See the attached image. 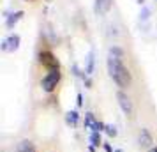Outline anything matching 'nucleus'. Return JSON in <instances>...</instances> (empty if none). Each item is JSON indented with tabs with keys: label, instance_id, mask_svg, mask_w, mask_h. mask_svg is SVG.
Here are the masks:
<instances>
[{
	"label": "nucleus",
	"instance_id": "f257e3e1",
	"mask_svg": "<svg viewBox=\"0 0 157 152\" xmlns=\"http://www.w3.org/2000/svg\"><path fill=\"white\" fill-rule=\"evenodd\" d=\"M108 72H109V76L113 78V81L120 88H125L131 85V72H129V69L125 65L122 64V58L109 55V58H108Z\"/></svg>",
	"mask_w": 157,
	"mask_h": 152
},
{
	"label": "nucleus",
	"instance_id": "f03ea898",
	"mask_svg": "<svg viewBox=\"0 0 157 152\" xmlns=\"http://www.w3.org/2000/svg\"><path fill=\"white\" fill-rule=\"evenodd\" d=\"M58 81H60V71L58 69H53V71H50L41 80V87H43L44 92H53L55 87L58 85Z\"/></svg>",
	"mask_w": 157,
	"mask_h": 152
},
{
	"label": "nucleus",
	"instance_id": "7ed1b4c3",
	"mask_svg": "<svg viewBox=\"0 0 157 152\" xmlns=\"http://www.w3.org/2000/svg\"><path fill=\"white\" fill-rule=\"evenodd\" d=\"M117 99H118V104H120L122 111L125 113L127 117H132L134 113V106H132V101H131V97H129L125 92H117Z\"/></svg>",
	"mask_w": 157,
	"mask_h": 152
},
{
	"label": "nucleus",
	"instance_id": "20e7f679",
	"mask_svg": "<svg viewBox=\"0 0 157 152\" xmlns=\"http://www.w3.org/2000/svg\"><path fill=\"white\" fill-rule=\"evenodd\" d=\"M39 62L43 65H46L50 71L58 69V60L53 57V53H50V51H41V53H39Z\"/></svg>",
	"mask_w": 157,
	"mask_h": 152
},
{
	"label": "nucleus",
	"instance_id": "39448f33",
	"mask_svg": "<svg viewBox=\"0 0 157 152\" xmlns=\"http://www.w3.org/2000/svg\"><path fill=\"white\" fill-rule=\"evenodd\" d=\"M20 48V36L18 34H11V36L2 43V50L4 51H16Z\"/></svg>",
	"mask_w": 157,
	"mask_h": 152
},
{
	"label": "nucleus",
	"instance_id": "423d86ee",
	"mask_svg": "<svg viewBox=\"0 0 157 152\" xmlns=\"http://www.w3.org/2000/svg\"><path fill=\"white\" fill-rule=\"evenodd\" d=\"M138 143H140V147H141V149H148L150 145L154 143V138H152V134H150V131H148V129H145V127H143V129L140 131Z\"/></svg>",
	"mask_w": 157,
	"mask_h": 152
},
{
	"label": "nucleus",
	"instance_id": "0eeeda50",
	"mask_svg": "<svg viewBox=\"0 0 157 152\" xmlns=\"http://www.w3.org/2000/svg\"><path fill=\"white\" fill-rule=\"evenodd\" d=\"M113 6V0H95V13L97 14H106Z\"/></svg>",
	"mask_w": 157,
	"mask_h": 152
},
{
	"label": "nucleus",
	"instance_id": "6e6552de",
	"mask_svg": "<svg viewBox=\"0 0 157 152\" xmlns=\"http://www.w3.org/2000/svg\"><path fill=\"white\" fill-rule=\"evenodd\" d=\"M83 124H85L86 129H92V133H94L95 127H97V124H99V120L95 119V115H94L92 111H88V113H85V120H83Z\"/></svg>",
	"mask_w": 157,
	"mask_h": 152
},
{
	"label": "nucleus",
	"instance_id": "1a4fd4ad",
	"mask_svg": "<svg viewBox=\"0 0 157 152\" xmlns=\"http://www.w3.org/2000/svg\"><path fill=\"white\" fill-rule=\"evenodd\" d=\"M16 152H37V150L30 140H21L20 143L16 145Z\"/></svg>",
	"mask_w": 157,
	"mask_h": 152
},
{
	"label": "nucleus",
	"instance_id": "9d476101",
	"mask_svg": "<svg viewBox=\"0 0 157 152\" xmlns=\"http://www.w3.org/2000/svg\"><path fill=\"white\" fill-rule=\"evenodd\" d=\"M23 16V11H16V13H13L11 16H7V20H6V25H7V29H13L16 23L21 20Z\"/></svg>",
	"mask_w": 157,
	"mask_h": 152
},
{
	"label": "nucleus",
	"instance_id": "9b49d317",
	"mask_svg": "<svg viewBox=\"0 0 157 152\" xmlns=\"http://www.w3.org/2000/svg\"><path fill=\"white\" fill-rule=\"evenodd\" d=\"M78 120H79V113L76 111V110L67 111V115H65V122L69 124V126H78Z\"/></svg>",
	"mask_w": 157,
	"mask_h": 152
},
{
	"label": "nucleus",
	"instance_id": "f8f14e48",
	"mask_svg": "<svg viewBox=\"0 0 157 152\" xmlns=\"http://www.w3.org/2000/svg\"><path fill=\"white\" fill-rule=\"evenodd\" d=\"M86 74H92L94 72V51L88 53V57H86V69H85Z\"/></svg>",
	"mask_w": 157,
	"mask_h": 152
},
{
	"label": "nucleus",
	"instance_id": "ddd939ff",
	"mask_svg": "<svg viewBox=\"0 0 157 152\" xmlns=\"http://www.w3.org/2000/svg\"><path fill=\"white\" fill-rule=\"evenodd\" d=\"M90 143H92L94 147H101V145H102L101 133H92V134H90Z\"/></svg>",
	"mask_w": 157,
	"mask_h": 152
},
{
	"label": "nucleus",
	"instance_id": "4468645a",
	"mask_svg": "<svg viewBox=\"0 0 157 152\" xmlns=\"http://www.w3.org/2000/svg\"><path fill=\"white\" fill-rule=\"evenodd\" d=\"M106 134L108 136H111V138H115L117 136V127H115V126H111V124H106Z\"/></svg>",
	"mask_w": 157,
	"mask_h": 152
},
{
	"label": "nucleus",
	"instance_id": "2eb2a0df",
	"mask_svg": "<svg viewBox=\"0 0 157 152\" xmlns=\"http://www.w3.org/2000/svg\"><path fill=\"white\" fill-rule=\"evenodd\" d=\"M109 55H111V57H117V58H122V55H124V51H122L120 48H117V46H113V48L109 50Z\"/></svg>",
	"mask_w": 157,
	"mask_h": 152
},
{
	"label": "nucleus",
	"instance_id": "dca6fc26",
	"mask_svg": "<svg viewBox=\"0 0 157 152\" xmlns=\"http://www.w3.org/2000/svg\"><path fill=\"white\" fill-rule=\"evenodd\" d=\"M102 147H104V150H106V152H115L113 147H111L109 143H102Z\"/></svg>",
	"mask_w": 157,
	"mask_h": 152
},
{
	"label": "nucleus",
	"instance_id": "f3484780",
	"mask_svg": "<svg viewBox=\"0 0 157 152\" xmlns=\"http://www.w3.org/2000/svg\"><path fill=\"white\" fill-rule=\"evenodd\" d=\"M141 18H143V20H147V18H148V9H143V14H141Z\"/></svg>",
	"mask_w": 157,
	"mask_h": 152
},
{
	"label": "nucleus",
	"instance_id": "a211bd4d",
	"mask_svg": "<svg viewBox=\"0 0 157 152\" xmlns=\"http://www.w3.org/2000/svg\"><path fill=\"white\" fill-rule=\"evenodd\" d=\"M81 104H83V95L78 94V106H81Z\"/></svg>",
	"mask_w": 157,
	"mask_h": 152
},
{
	"label": "nucleus",
	"instance_id": "6ab92c4d",
	"mask_svg": "<svg viewBox=\"0 0 157 152\" xmlns=\"http://www.w3.org/2000/svg\"><path fill=\"white\" fill-rule=\"evenodd\" d=\"M150 152H157V147H155V149H150Z\"/></svg>",
	"mask_w": 157,
	"mask_h": 152
},
{
	"label": "nucleus",
	"instance_id": "aec40b11",
	"mask_svg": "<svg viewBox=\"0 0 157 152\" xmlns=\"http://www.w3.org/2000/svg\"><path fill=\"white\" fill-rule=\"evenodd\" d=\"M115 152H122V150H120V149H115Z\"/></svg>",
	"mask_w": 157,
	"mask_h": 152
}]
</instances>
